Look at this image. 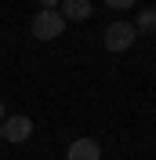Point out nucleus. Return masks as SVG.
<instances>
[{
  "label": "nucleus",
  "instance_id": "1",
  "mask_svg": "<svg viewBox=\"0 0 156 160\" xmlns=\"http://www.w3.org/2000/svg\"><path fill=\"white\" fill-rule=\"evenodd\" d=\"M29 29L37 40H58L62 33H66V18H62L58 11H37L29 22Z\"/></svg>",
  "mask_w": 156,
  "mask_h": 160
},
{
  "label": "nucleus",
  "instance_id": "2",
  "mask_svg": "<svg viewBox=\"0 0 156 160\" xmlns=\"http://www.w3.org/2000/svg\"><path fill=\"white\" fill-rule=\"evenodd\" d=\"M134 26L131 22H113L105 29V37H102V44H105V51H127L131 44H134Z\"/></svg>",
  "mask_w": 156,
  "mask_h": 160
},
{
  "label": "nucleus",
  "instance_id": "3",
  "mask_svg": "<svg viewBox=\"0 0 156 160\" xmlns=\"http://www.w3.org/2000/svg\"><path fill=\"white\" fill-rule=\"evenodd\" d=\"M29 135H33V120L29 117H4L0 138H7V142H29Z\"/></svg>",
  "mask_w": 156,
  "mask_h": 160
},
{
  "label": "nucleus",
  "instance_id": "4",
  "mask_svg": "<svg viewBox=\"0 0 156 160\" xmlns=\"http://www.w3.org/2000/svg\"><path fill=\"white\" fill-rule=\"evenodd\" d=\"M58 8H62L58 15L66 22H87L91 15H95V11H91V0H62Z\"/></svg>",
  "mask_w": 156,
  "mask_h": 160
},
{
  "label": "nucleus",
  "instance_id": "5",
  "mask_svg": "<svg viewBox=\"0 0 156 160\" xmlns=\"http://www.w3.org/2000/svg\"><path fill=\"white\" fill-rule=\"evenodd\" d=\"M66 157H69V160H102V149H98L95 138H76L73 146H69Z\"/></svg>",
  "mask_w": 156,
  "mask_h": 160
},
{
  "label": "nucleus",
  "instance_id": "6",
  "mask_svg": "<svg viewBox=\"0 0 156 160\" xmlns=\"http://www.w3.org/2000/svg\"><path fill=\"white\" fill-rule=\"evenodd\" d=\"M134 33H156V8H145V11H138Z\"/></svg>",
  "mask_w": 156,
  "mask_h": 160
},
{
  "label": "nucleus",
  "instance_id": "7",
  "mask_svg": "<svg viewBox=\"0 0 156 160\" xmlns=\"http://www.w3.org/2000/svg\"><path fill=\"white\" fill-rule=\"evenodd\" d=\"M105 4H109V8H116V11H120V8H131V4H138V0H105Z\"/></svg>",
  "mask_w": 156,
  "mask_h": 160
},
{
  "label": "nucleus",
  "instance_id": "8",
  "mask_svg": "<svg viewBox=\"0 0 156 160\" xmlns=\"http://www.w3.org/2000/svg\"><path fill=\"white\" fill-rule=\"evenodd\" d=\"M58 4H62V0H40V8H44V11H58Z\"/></svg>",
  "mask_w": 156,
  "mask_h": 160
},
{
  "label": "nucleus",
  "instance_id": "9",
  "mask_svg": "<svg viewBox=\"0 0 156 160\" xmlns=\"http://www.w3.org/2000/svg\"><path fill=\"white\" fill-rule=\"evenodd\" d=\"M4 117H7V113H4V98H0V124H4Z\"/></svg>",
  "mask_w": 156,
  "mask_h": 160
}]
</instances>
